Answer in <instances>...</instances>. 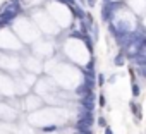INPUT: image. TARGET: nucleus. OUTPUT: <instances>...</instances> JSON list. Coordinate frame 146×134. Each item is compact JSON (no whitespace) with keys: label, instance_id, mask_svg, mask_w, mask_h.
<instances>
[{"label":"nucleus","instance_id":"39448f33","mask_svg":"<svg viewBox=\"0 0 146 134\" xmlns=\"http://www.w3.org/2000/svg\"><path fill=\"white\" fill-rule=\"evenodd\" d=\"M139 72H141V74L146 78V69H144V67H141V69H139Z\"/></svg>","mask_w":146,"mask_h":134},{"label":"nucleus","instance_id":"423d86ee","mask_svg":"<svg viewBox=\"0 0 146 134\" xmlns=\"http://www.w3.org/2000/svg\"><path fill=\"white\" fill-rule=\"evenodd\" d=\"M98 124H100L102 127H105V119H100V120H98Z\"/></svg>","mask_w":146,"mask_h":134},{"label":"nucleus","instance_id":"0eeeda50","mask_svg":"<svg viewBox=\"0 0 146 134\" xmlns=\"http://www.w3.org/2000/svg\"><path fill=\"white\" fill-rule=\"evenodd\" d=\"M105 134H113V132H112V129H110V127H105Z\"/></svg>","mask_w":146,"mask_h":134},{"label":"nucleus","instance_id":"f257e3e1","mask_svg":"<svg viewBox=\"0 0 146 134\" xmlns=\"http://www.w3.org/2000/svg\"><path fill=\"white\" fill-rule=\"evenodd\" d=\"M115 65H124V50L115 57Z\"/></svg>","mask_w":146,"mask_h":134},{"label":"nucleus","instance_id":"f03ea898","mask_svg":"<svg viewBox=\"0 0 146 134\" xmlns=\"http://www.w3.org/2000/svg\"><path fill=\"white\" fill-rule=\"evenodd\" d=\"M139 93H141V91H139V86H137L136 83H132V95H134V96H139Z\"/></svg>","mask_w":146,"mask_h":134},{"label":"nucleus","instance_id":"7ed1b4c3","mask_svg":"<svg viewBox=\"0 0 146 134\" xmlns=\"http://www.w3.org/2000/svg\"><path fill=\"white\" fill-rule=\"evenodd\" d=\"M43 131H45V132H48V131H55V125H50V127H45Z\"/></svg>","mask_w":146,"mask_h":134},{"label":"nucleus","instance_id":"20e7f679","mask_svg":"<svg viewBox=\"0 0 146 134\" xmlns=\"http://www.w3.org/2000/svg\"><path fill=\"white\" fill-rule=\"evenodd\" d=\"M100 107H105V98L103 96H100Z\"/></svg>","mask_w":146,"mask_h":134},{"label":"nucleus","instance_id":"6e6552de","mask_svg":"<svg viewBox=\"0 0 146 134\" xmlns=\"http://www.w3.org/2000/svg\"><path fill=\"white\" fill-rule=\"evenodd\" d=\"M88 2H90V5H95V0H88Z\"/></svg>","mask_w":146,"mask_h":134}]
</instances>
